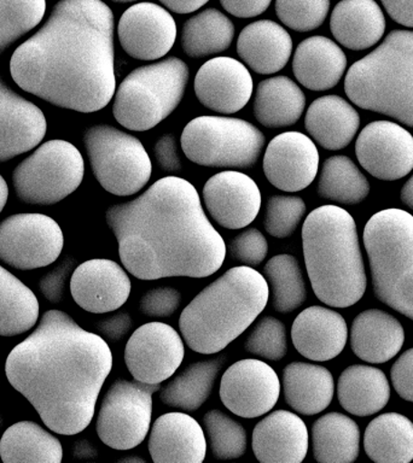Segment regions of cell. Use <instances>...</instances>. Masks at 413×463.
Here are the masks:
<instances>
[{
  "instance_id": "cell-10",
  "label": "cell",
  "mask_w": 413,
  "mask_h": 463,
  "mask_svg": "<svg viewBox=\"0 0 413 463\" xmlns=\"http://www.w3.org/2000/svg\"><path fill=\"white\" fill-rule=\"evenodd\" d=\"M83 144L94 177L109 194H136L150 180L151 159L136 137L115 127L97 125L83 134Z\"/></svg>"
},
{
  "instance_id": "cell-7",
  "label": "cell",
  "mask_w": 413,
  "mask_h": 463,
  "mask_svg": "<svg viewBox=\"0 0 413 463\" xmlns=\"http://www.w3.org/2000/svg\"><path fill=\"white\" fill-rule=\"evenodd\" d=\"M364 244L377 298L413 320V216L380 210L366 223Z\"/></svg>"
},
{
  "instance_id": "cell-32",
  "label": "cell",
  "mask_w": 413,
  "mask_h": 463,
  "mask_svg": "<svg viewBox=\"0 0 413 463\" xmlns=\"http://www.w3.org/2000/svg\"><path fill=\"white\" fill-rule=\"evenodd\" d=\"M306 108L303 90L288 76H274L257 85L253 111L256 121L266 128L295 125Z\"/></svg>"
},
{
  "instance_id": "cell-15",
  "label": "cell",
  "mask_w": 413,
  "mask_h": 463,
  "mask_svg": "<svg viewBox=\"0 0 413 463\" xmlns=\"http://www.w3.org/2000/svg\"><path fill=\"white\" fill-rule=\"evenodd\" d=\"M220 400L232 414L255 419L267 414L281 396V380L270 364L246 358L224 373Z\"/></svg>"
},
{
  "instance_id": "cell-17",
  "label": "cell",
  "mask_w": 413,
  "mask_h": 463,
  "mask_svg": "<svg viewBox=\"0 0 413 463\" xmlns=\"http://www.w3.org/2000/svg\"><path fill=\"white\" fill-rule=\"evenodd\" d=\"M118 34L123 51L130 57L155 61L173 49L177 24L165 7L155 3H138L122 14Z\"/></svg>"
},
{
  "instance_id": "cell-5",
  "label": "cell",
  "mask_w": 413,
  "mask_h": 463,
  "mask_svg": "<svg viewBox=\"0 0 413 463\" xmlns=\"http://www.w3.org/2000/svg\"><path fill=\"white\" fill-rule=\"evenodd\" d=\"M266 279L254 268H231L183 310L179 328L195 353L213 354L237 339L268 303Z\"/></svg>"
},
{
  "instance_id": "cell-4",
  "label": "cell",
  "mask_w": 413,
  "mask_h": 463,
  "mask_svg": "<svg viewBox=\"0 0 413 463\" xmlns=\"http://www.w3.org/2000/svg\"><path fill=\"white\" fill-rule=\"evenodd\" d=\"M304 263L314 295L326 306L348 307L368 286L357 223L340 206L322 205L308 213L303 227Z\"/></svg>"
},
{
  "instance_id": "cell-45",
  "label": "cell",
  "mask_w": 413,
  "mask_h": 463,
  "mask_svg": "<svg viewBox=\"0 0 413 463\" xmlns=\"http://www.w3.org/2000/svg\"><path fill=\"white\" fill-rule=\"evenodd\" d=\"M306 213V204L296 195H272L264 209V231L272 237H290L299 227Z\"/></svg>"
},
{
  "instance_id": "cell-44",
  "label": "cell",
  "mask_w": 413,
  "mask_h": 463,
  "mask_svg": "<svg viewBox=\"0 0 413 463\" xmlns=\"http://www.w3.org/2000/svg\"><path fill=\"white\" fill-rule=\"evenodd\" d=\"M246 353L270 361H281L288 354L285 325L274 317H264L246 336Z\"/></svg>"
},
{
  "instance_id": "cell-11",
  "label": "cell",
  "mask_w": 413,
  "mask_h": 463,
  "mask_svg": "<svg viewBox=\"0 0 413 463\" xmlns=\"http://www.w3.org/2000/svg\"><path fill=\"white\" fill-rule=\"evenodd\" d=\"M85 163L78 148L64 140H50L14 168L17 197L27 204L53 205L78 190Z\"/></svg>"
},
{
  "instance_id": "cell-20",
  "label": "cell",
  "mask_w": 413,
  "mask_h": 463,
  "mask_svg": "<svg viewBox=\"0 0 413 463\" xmlns=\"http://www.w3.org/2000/svg\"><path fill=\"white\" fill-rule=\"evenodd\" d=\"M194 90L203 107L217 114L231 115L249 103L254 83L242 61L221 56L206 61L198 69Z\"/></svg>"
},
{
  "instance_id": "cell-25",
  "label": "cell",
  "mask_w": 413,
  "mask_h": 463,
  "mask_svg": "<svg viewBox=\"0 0 413 463\" xmlns=\"http://www.w3.org/2000/svg\"><path fill=\"white\" fill-rule=\"evenodd\" d=\"M348 339L346 320L328 307L313 306L297 315L292 327L295 349L308 360L325 362L342 353Z\"/></svg>"
},
{
  "instance_id": "cell-23",
  "label": "cell",
  "mask_w": 413,
  "mask_h": 463,
  "mask_svg": "<svg viewBox=\"0 0 413 463\" xmlns=\"http://www.w3.org/2000/svg\"><path fill=\"white\" fill-rule=\"evenodd\" d=\"M308 430L303 420L288 411H275L257 422L252 448L261 463H300L308 451Z\"/></svg>"
},
{
  "instance_id": "cell-24",
  "label": "cell",
  "mask_w": 413,
  "mask_h": 463,
  "mask_svg": "<svg viewBox=\"0 0 413 463\" xmlns=\"http://www.w3.org/2000/svg\"><path fill=\"white\" fill-rule=\"evenodd\" d=\"M155 463H201L206 441L201 425L185 412H167L151 427L148 443Z\"/></svg>"
},
{
  "instance_id": "cell-33",
  "label": "cell",
  "mask_w": 413,
  "mask_h": 463,
  "mask_svg": "<svg viewBox=\"0 0 413 463\" xmlns=\"http://www.w3.org/2000/svg\"><path fill=\"white\" fill-rule=\"evenodd\" d=\"M337 396L344 411L355 416L376 414L386 407L390 386L380 369L354 364L344 369L337 383Z\"/></svg>"
},
{
  "instance_id": "cell-21",
  "label": "cell",
  "mask_w": 413,
  "mask_h": 463,
  "mask_svg": "<svg viewBox=\"0 0 413 463\" xmlns=\"http://www.w3.org/2000/svg\"><path fill=\"white\" fill-rule=\"evenodd\" d=\"M126 270L111 260L94 259L76 267L71 278V293L82 309L92 314L120 309L130 295Z\"/></svg>"
},
{
  "instance_id": "cell-55",
  "label": "cell",
  "mask_w": 413,
  "mask_h": 463,
  "mask_svg": "<svg viewBox=\"0 0 413 463\" xmlns=\"http://www.w3.org/2000/svg\"><path fill=\"white\" fill-rule=\"evenodd\" d=\"M208 2L209 0H159L166 9L179 14L195 13Z\"/></svg>"
},
{
  "instance_id": "cell-41",
  "label": "cell",
  "mask_w": 413,
  "mask_h": 463,
  "mask_svg": "<svg viewBox=\"0 0 413 463\" xmlns=\"http://www.w3.org/2000/svg\"><path fill=\"white\" fill-rule=\"evenodd\" d=\"M264 274L270 292L268 300L278 313H293L306 302V282L296 257H272L264 268Z\"/></svg>"
},
{
  "instance_id": "cell-35",
  "label": "cell",
  "mask_w": 413,
  "mask_h": 463,
  "mask_svg": "<svg viewBox=\"0 0 413 463\" xmlns=\"http://www.w3.org/2000/svg\"><path fill=\"white\" fill-rule=\"evenodd\" d=\"M312 450L321 463H351L360 450V430L341 412L322 415L312 426Z\"/></svg>"
},
{
  "instance_id": "cell-39",
  "label": "cell",
  "mask_w": 413,
  "mask_h": 463,
  "mask_svg": "<svg viewBox=\"0 0 413 463\" xmlns=\"http://www.w3.org/2000/svg\"><path fill=\"white\" fill-rule=\"evenodd\" d=\"M39 302L32 289L0 266V335L14 336L34 327Z\"/></svg>"
},
{
  "instance_id": "cell-2",
  "label": "cell",
  "mask_w": 413,
  "mask_h": 463,
  "mask_svg": "<svg viewBox=\"0 0 413 463\" xmlns=\"http://www.w3.org/2000/svg\"><path fill=\"white\" fill-rule=\"evenodd\" d=\"M122 266L139 280L206 278L223 266L226 245L209 222L194 184L166 176L105 213Z\"/></svg>"
},
{
  "instance_id": "cell-12",
  "label": "cell",
  "mask_w": 413,
  "mask_h": 463,
  "mask_svg": "<svg viewBox=\"0 0 413 463\" xmlns=\"http://www.w3.org/2000/svg\"><path fill=\"white\" fill-rule=\"evenodd\" d=\"M159 385L116 380L98 412V437L115 450H130L143 443L151 425L152 394Z\"/></svg>"
},
{
  "instance_id": "cell-14",
  "label": "cell",
  "mask_w": 413,
  "mask_h": 463,
  "mask_svg": "<svg viewBox=\"0 0 413 463\" xmlns=\"http://www.w3.org/2000/svg\"><path fill=\"white\" fill-rule=\"evenodd\" d=\"M184 354L183 338L172 326L149 322L130 336L125 362L134 380L159 385L178 371L183 364Z\"/></svg>"
},
{
  "instance_id": "cell-51",
  "label": "cell",
  "mask_w": 413,
  "mask_h": 463,
  "mask_svg": "<svg viewBox=\"0 0 413 463\" xmlns=\"http://www.w3.org/2000/svg\"><path fill=\"white\" fill-rule=\"evenodd\" d=\"M156 162L165 173H179L183 169L176 137L165 134L156 141L154 147Z\"/></svg>"
},
{
  "instance_id": "cell-27",
  "label": "cell",
  "mask_w": 413,
  "mask_h": 463,
  "mask_svg": "<svg viewBox=\"0 0 413 463\" xmlns=\"http://www.w3.org/2000/svg\"><path fill=\"white\" fill-rule=\"evenodd\" d=\"M346 69V54L326 36L304 39L293 53V75L301 85L315 92L333 89L343 78Z\"/></svg>"
},
{
  "instance_id": "cell-46",
  "label": "cell",
  "mask_w": 413,
  "mask_h": 463,
  "mask_svg": "<svg viewBox=\"0 0 413 463\" xmlns=\"http://www.w3.org/2000/svg\"><path fill=\"white\" fill-rule=\"evenodd\" d=\"M330 10V0H275V14L293 31L306 33L321 27Z\"/></svg>"
},
{
  "instance_id": "cell-36",
  "label": "cell",
  "mask_w": 413,
  "mask_h": 463,
  "mask_svg": "<svg viewBox=\"0 0 413 463\" xmlns=\"http://www.w3.org/2000/svg\"><path fill=\"white\" fill-rule=\"evenodd\" d=\"M226 361L224 354L191 364L162 387L159 400L170 408L187 412L197 411L208 400L216 376Z\"/></svg>"
},
{
  "instance_id": "cell-13",
  "label": "cell",
  "mask_w": 413,
  "mask_h": 463,
  "mask_svg": "<svg viewBox=\"0 0 413 463\" xmlns=\"http://www.w3.org/2000/svg\"><path fill=\"white\" fill-rule=\"evenodd\" d=\"M63 245L60 224L43 213H16L0 222V260L16 269L50 266Z\"/></svg>"
},
{
  "instance_id": "cell-40",
  "label": "cell",
  "mask_w": 413,
  "mask_h": 463,
  "mask_svg": "<svg viewBox=\"0 0 413 463\" xmlns=\"http://www.w3.org/2000/svg\"><path fill=\"white\" fill-rule=\"evenodd\" d=\"M317 192L325 201L355 205L368 197L370 184L353 159L332 156L322 163Z\"/></svg>"
},
{
  "instance_id": "cell-30",
  "label": "cell",
  "mask_w": 413,
  "mask_h": 463,
  "mask_svg": "<svg viewBox=\"0 0 413 463\" xmlns=\"http://www.w3.org/2000/svg\"><path fill=\"white\" fill-rule=\"evenodd\" d=\"M360 126V116L339 96H324L308 107L304 128L313 140L329 151H339L351 143Z\"/></svg>"
},
{
  "instance_id": "cell-6",
  "label": "cell",
  "mask_w": 413,
  "mask_h": 463,
  "mask_svg": "<svg viewBox=\"0 0 413 463\" xmlns=\"http://www.w3.org/2000/svg\"><path fill=\"white\" fill-rule=\"evenodd\" d=\"M344 92L357 107L413 128V32H390L355 61L344 79Z\"/></svg>"
},
{
  "instance_id": "cell-47",
  "label": "cell",
  "mask_w": 413,
  "mask_h": 463,
  "mask_svg": "<svg viewBox=\"0 0 413 463\" xmlns=\"http://www.w3.org/2000/svg\"><path fill=\"white\" fill-rule=\"evenodd\" d=\"M232 260L245 267H257L266 259L268 244L264 235L256 228H246L228 244Z\"/></svg>"
},
{
  "instance_id": "cell-37",
  "label": "cell",
  "mask_w": 413,
  "mask_h": 463,
  "mask_svg": "<svg viewBox=\"0 0 413 463\" xmlns=\"http://www.w3.org/2000/svg\"><path fill=\"white\" fill-rule=\"evenodd\" d=\"M0 458L5 463H61V441L33 421L14 423L0 440Z\"/></svg>"
},
{
  "instance_id": "cell-57",
  "label": "cell",
  "mask_w": 413,
  "mask_h": 463,
  "mask_svg": "<svg viewBox=\"0 0 413 463\" xmlns=\"http://www.w3.org/2000/svg\"><path fill=\"white\" fill-rule=\"evenodd\" d=\"M401 202L404 203L408 208L413 210V175L406 181L400 192Z\"/></svg>"
},
{
  "instance_id": "cell-1",
  "label": "cell",
  "mask_w": 413,
  "mask_h": 463,
  "mask_svg": "<svg viewBox=\"0 0 413 463\" xmlns=\"http://www.w3.org/2000/svg\"><path fill=\"white\" fill-rule=\"evenodd\" d=\"M114 14L101 0H61L10 61L14 81L56 107L83 114L116 90Z\"/></svg>"
},
{
  "instance_id": "cell-49",
  "label": "cell",
  "mask_w": 413,
  "mask_h": 463,
  "mask_svg": "<svg viewBox=\"0 0 413 463\" xmlns=\"http://www.w3.org/2000/svg\"><path fill=\"white\" fill-rule=\"evenodd\" d=\"M75 260L64 259L56 268L43 275L39 281V289L49 302L57 304L63 299L67 281L74 270Z\"/></svg>"
},
{
  "instance_id": "cell-42",
  "label": "cell",
  "mask_w": 413,
  "mask_h": 463,
  "mask_svg": "<svg viewBox=\"0 0 413 463\" xmlns=\"http://www.w3.org/2000/svg\"><path fill=\"white\" fill-rule=\"evenodd\" d=\"M203 426L214 458L235 459L245 454L248 437L245 427L219 409L203 416Z\"/></svg>"
},
{
  "instance_id": "cell-19",
  "label": "cell",
  "mask_w": 413,
  "mask_h": 463,
  "mask_svg": "<svg viewBox=\"0 0 413 463\" xmlns=\"http://www.w3.org/2000/svg\"><path fill=\"white\" fill-rule=\"evenodd\" d=\"M264 173L283 192H299L313 183L319 170V152L313 140L300 132H284L267 145Z\"/></svg>"
},
{
  "instance_id": "cell-53",
  "label": "cell",
  "mask_w": 413,
  "mask_h": 463,
  "mask_svg": "<svg viewBox=\"0 0 413 463\" xmlns=\"http://www.w3.org/2000/svg\"><path fill=\"white\" fill-rule=\"evenodd\" d=\"M226 13L237 18L260 16L270 7L272 0H219Z\"/></svg>"
},
{
  "instance_id": "cell-9",
  "label": "cell",
  "mask_w": 413,
  "mask_h": 463,
  "mask_svg": "<svg viewBox=\"0 0 413 463\" xmlns=\"http://www.w3.org/2000/svg\"><path fill=\"white\" fill-rule=\"evenodd\" d=\"M184 155L208 168L249 169L259 161L264 136L245 119L199 116L185 126L180 137Z\"/></svg>"
},
{
  "instance_id": "cell-34",
  "label": "cell",
  "mask_w": 413,
  "mask_h": 463,
  "mask_svg": "<svg viewBox=\"0 0 413 463\" xmlns=\"http://www.w3.org/2000/svg\"><path fill=\"white\" fill-rule=\"evenodd\" d=\"M364 448L372 461L408 463L413 459V423L398 412L377 416L365 430Z\"/></svg>"
},
{
  "instance_id": "cell-56",
  "label": "cell",
  "mask_w": 413,
  "mask_h": 463,
  "mask_svg": "<svg viewBox=\"0 0 413 463\" xmlns=\"http://www.w3.org/2000/svg\"><path fill=\"white\" fill-rule=\"evenodd\" d=\"M72 455L79 459H94L97 458L98 452L89 440L80 439L76 441L74 449H72Z\"/></svg>"
},
{
  "instance_id": "cell-31",
  "label": "cell",
  "mask_w": 413,
  "mask_h": 463,
  "mask_svg": "<svg viewBox=\"0 0 413 463\" xmlns=\"http://www.w3.org/2000/svg\"><path fill=\"white\" fill-rule=\"evenodd\" d=\"M282 390L285 403L301 415L312 416L331 403L335 383L331 373L322 365L293 362L283 371Z\"/></svg>"
},
{
  "instance_id": "cell-52",
  "label": "cell",
  "mask_w": 413,
  "mask_h": 463,
  "mask_svg": "<svg viewBox=\"0 0 413 463\" xmlns=\"http://www.w3.org/2000/svg\"><path fill=\"white\" fill-rule=\"evenodd\" d=\"M133 327L132 317L127 313H118L98 322L96 331L104 340L118 343L129 335Z\"/></svg>"
},
{
  "instance_id": "cell-26",
  "label": "cell",
  "mask_w": 413,
  "mask_h": 463,
  "mask_svg": "<svg viewBox=\"0 0 413 463\" xmlns=\"http://www.w3.org/2000/svg\"><path fill=\"white\" fill-rule=\"evenodd\" d=\"M292 52V36L277 22L255 21L239 33L238 56L257 74L271 75L281 71L288 64Z\"/></svg>"
},
{
  "instance_id": "cell-61",
  "label": "cell",
  "mask_w": 413,
  "mask_h": 463,
  "mask_svg": "<svg viewBox=\"0 0 413 463\" xmlns=\"http://www.w3.org/2000/svg\"><path fill=\"white\" fill-rule=\"evenodd\" d=\"M3 423H4L3 418H2V416H0V430H2Z\"/></svg>"
},
{
  "instance_id": "cell-16",
  "label": "cell",
  "mask_w": 413,
  "mask_h": 463,
  "mask_svg": "<svg viewBox=\"0 0 413 463\" xmlns=\"http://www.w3.org/2000/svg\"><path fill=\"white\" fill-rule=\"evenodd\" d=\"M355 155L376 179L400 180L413 169V136L395 122H371L359 134Z\"/></svg>"
},
{
  "instance_id": "cell-58",
  "label": "cell",
  "mask_w": 413,
  "mask_h": 463,
  "mask_svg": "<svg viewBox=\"0 0 413 463\" xmlns=\"http://www.w3.org/2000/svg\"><path fill=\"white\" fill-rule=\"evenodd\" d=\"M9 197V188H7L6 181L0 175V213L3 212L4 206H5Z\"/></svg>"
},
{
  "instance_id": "cell-28",
  "label": "cell",
  "mask_w": 413,
  "mask_h": 463,
  "mask_svg": "<svg viewBox=\"0 0 413 463\" xmlns=\"http://www.w3.org/2000/svg\"><path fill=\"white\" fill-rule=\"evenodd\" d=\"M386 27V17L375 0H341L330 17L333 38L351 51L375 46Z\"/></svg>"
},
{
  "instance_id": "cell-43",
  "label": "cell",
  "mask_w": 413,
  "mask_h": 463,
  "mask_svg": "<svg viewBox=\"0 0 413 463\" xmlns=\"http://www.w3.org/2000/svg\"><path fill=\"white\" fill-rule=\"evenodd\" d=\"M46 0H0V54L42 22Z\"/></svg>"
},
{
  "instance_id": "cell-54",
  "label": "cell",
  "mask_w": 413,
  "mask_h": 463,
  "mask_svg": "<svg viewBox=\"0 0 413 463\" xmlns=\"http://www.w3.org/2000/svg\"><path fill=\"white\" fill-rule=\"evenodd\" d=\"M380 3L391 20L413 28V0H380Z\"/></svg>"
},
{
  "instance_id": "cell-50",
  "label": "cell",
  "mask_w": 413,
  "mask_h": 463,
  "mask_svg": "<svg viewBox=\"0 0 413 463\" xmlns=\"http://www.w3.org/2000/svg\"><path fill=\"white\" fill-rule=\"evenodd\" d=\"M391 383L399 396L413 402V349L405 351L390 371Z\"/></svg>"
},
{
  "instance_id": "cell-38",
  "label": "cell",
  "mask_w": 413,
  "mask_h": 463,
  "mask_svg": "<svg viewBox=\"0 0 413 463\" xmlns=\"http://www.w3.org/2000/svg\"><path fill=\"white\" fill-rule=\"evenodd\" d=\"M234 38L235 25L230 18L210 7L185 22L180 43L187 56L202 58L230 49Z\"/></svg>"
},
{
  "instance_id": "cell-59",
  "label": "cell",
  "mask_w": 413,
  "mask_h": 463,
  "mask_svg": "<svg viewBox=\"0 0 413 463\" xmlns=\"http://www.w3.org/2000/svg\"><path fill=\"white\" fill-rule=\"evenodd\" d=\"M120 462H137V463H139V462H145L143 458H121L120 459Z\"/></svg>"
},
{
  "instance_id": "cell-60",
  "label": "cell",
  "mask_w": 413,
  "mask_h": 463,
  "mask_svg": "<svg viewBox=\"0 0 413 463\" xmlns=\"http://www.w3.org/2000/svg\"><path fill=\"white\" fill-rule=\"evenodd\" d=\"M111 2L126 4V3L137 2V0H111Z\"/></svg>"
},
{
  "instance_id": "cell-29",
  "label": "cell",
  "mask_w": 413,
  "mask_h": 463,
  "mask_svg": "<svg viewBox=\"0 0 413 463\" xmlns=\"http://www.w3.org/2000/svg\"><path fill=\"white\" fill-rule=\"evenodd\" d=\"M404 342L405 332L400 322L386 311H362L351 325V350L369 364L390 361L397 356Z\"/></svg>"
},
{
  "instance_id": "cell-3",
  "label": "cell",
  "mask_w": 413,
  "mask_h": 463,
  "mask_svg": "<svg viewBox=\"0 0 413 463\" xmlns=\"http://www.w3.org/2000/svg\"><path fill=\"white\" fill-rule=\"evenodd\" d=\"M111 369L108 343L60 310L46 311L5 364L11 386L62 436H74L89 427Z\"/></svg>"
},
{
  "instance_id": "cell-48",
  "label": "cell",
  "mask_w": 413,
  "mask_h": 463,
  "mask_svg": "<svg viewBox=\"0 0 413 463\" xmlns=\"http://www.w3.org/2000/svg\"><path fill=\"white\" fill-rule=\"evenodd\" d=\"M181 304V293L170 286L150 289L140 298V313L149 317H172Z\"/></svg>"
},
{
  "instance_id": "cell-8",
  "label": "cell",
  "mask_w": 413,
  "mask_h": 463,
  "mask_svg": "<svg viewBox=\"0 0 413 463\" xmlns=\"http://www.w3.org/2000/svg\"><path fill=\"white\" fill-rule=\"evenodd\" d=\"M188 76L187 64L177 57L134 69L115 90L112 115L132 132L155 128L179 107Z\"/></svg>"
},
{
  "instance_id": "cell-18",
  "label": "cell",
  "mask_w": 413,
  "mask_h": 463,
  "mask_svg": "<svg viewBox=\"0 0 413 463\" xmlns=\"http://www.w3.org/2000/svg\"><path fill=\"white\" fill-rule=\"evenodd\" d=\"M206 212L219 226L242 230L261 209V192L252 177L237 170H225L210 177L202 190Z\"/></svg>"
},
{
  "instance_id": "cell-22",
  "label": "cell",
  "mask_w": 413,
  "mask_h": 463,
  "mask_svg": "<svg viewBox=\"0 0 413 463\" xmlns=\"http://www.w3.org/2000/svg\"><path fill=\"white\" fill-rule=\"evenodd\" d=\"M46 128L43 111L0 78V162L31 151L43 139Z\"/></svg>"
}]
</instances>
